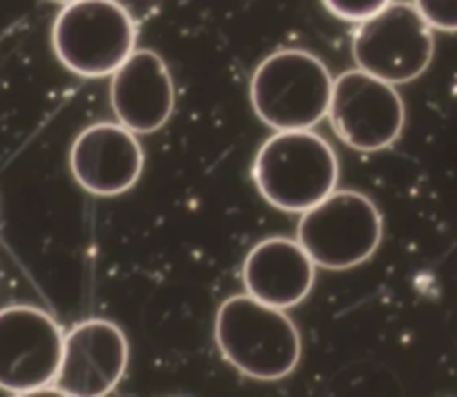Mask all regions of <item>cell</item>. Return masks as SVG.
Returning a JSON list of instances; mask_svg holds the SVG:
<instances>
[{"label":"cell","mask_w":457,"mask_h":397,"mask_svg":"<svg viewBox=\"0 0 457 397\" xmlns=\"http://www.w3.org/2000/svg\"><path fill=\"white\" fill-rule=\"evenodd\" d=\"M253 180L276 209L305 214L337 191V153L312 131L276 132L258 151Z\"/></svg>","instance_id":"7a4b0ae2"},{"label":"cell","mask_w":457,"mask_h":397,"mask_svg":"<svg viewBox=\"0 0 457 397\" xmlns=\"http://www.w3.org/2000/svg\"><path fill=\"white\" fill-rule=\"evenodd\" d=\"M129 366V342L120 325L87 319L74 325L63 342V359L50 391L72 397L108 395Z\"/></svg>","instance_id":"9c48e42d"},{"label":"cell","mask_w":457,"mask_h":397,"mask_svg":"<svg viewBox=\"0 0 457 397\" xmlns=\"http://www.w3.org/2000/svg\"><path fill=\"white\" fill-rule=\"evenodd\" d=\"M359 70L397 86L421 77L435 55L433 30L415 5L388 3L381 14L359 25L353 38Z\"/></svg>","instance_id":"8992f818"},{"label":"cell","mask_w":457,"mask_h":397,"mask_svg":"<svg viewBox=\"0 0 457 397\" xmlns=\"http://www.w3.org/2000/svg\"><path fill=\"white\" fill-rule=\"evenodd\" d=\"M332 74L319 56L303 50H280L256 68L249 86L252 106L267 126L310 131L329 110Z\"/></svg>","instance_id":"3957f363"},{"label":"cell","mask_w":457,"mask_h":397,"mask_svg":"<svg viewBox=\"0 0 457 397\" xmlns=\"http://www.w3.org/2000/svg\"><path fill=\"white\" fill-rule=\"evenodd\" d=\"M65 334L46 310H0V388L16 395L50 391L63 359Z\"/></svg>","instance_id":"52a82bcc"},{"label":"cell","mask_w":457,"mask_h":397,"mask_svg":"<svg viewBox=\"0 0 457 397\" xmlns=\"http://www.w3.org/2000/svg\"><path fill=\"white\" fill-rule=\"evenodd\" d=\"M215 342L228 364L261 382L294 373L301 361V334L280 308L249 294L231 297L215 317Z\"/></svg>","instance_id":"6da1fadb"},{"label":"cell","mask_w":457,"mask_h":397,"mask_svg":"<svg viewBox=\"0 0 457 397\" xmlns=\"http://www.w3.org/2000/svg\"><path fill=\"white\" fill-rule=\"evenodd\" d=\"M415 10L426 21L430 30L457 32V3H437V0H420Z\"/></svg>","instance_id":"4fadbf2b"},{"label":"cell","mask_w":457,"mask_h":397,"mask_svg":"<svg viewBox=\"0 0 457 397\" xmlns=\"http://www.w3.org/2000/svg\"><path fill=\"white\" fill-rule=\"evenodd\" d=\"M325 7H328L334 16H338V19L343 21H361V23H366V21L375 19L377 14H381V12L388 7V3H386V0H361V3L328 0Z\"/></svg>","instance_id":"5bb4252c"},{"label":"cell","mask_w":457,"mask_h":397,"mask_svg":"<svg viewBox=\"0 0 457 397\" xmlns=\"http://www.w3.org/2000/svg\"><path fill=\"white\" fill-rule=\"evenodd\" d=\"M328 117L341 142L354 151L375 153L397 142L406 108L395 86L357 68L334 81Z\"/></svg>","instance_id":"ba28073f"},{"label":"cell","mask_w":457,"mask_h":397,"mask_svg":"<svg viewBox=\"0 0 457 397\" xmlns=\"http://www.w3.org/2000/svg\"><path fill=\"white\" fill-rule=\"evenodd\" d=\"M70 169L86 191L120 196L133 189L142 175V144L121 123H95L74 139Z\"/></svg>","instance_id":"30bf717a"},{"label":"cell","mask_w":457,"mask_h":397,"mask_svg":"<svg viewBox=\"0 0 457 397\" xmlns=\"http://www.w3.org/2000/svg\"><path fill=\"white\" fill-rule=\"evenodd\" d=\"M110 101L121 126L130 132H155L175 110V83L162 56L153 50H135L112 74Z\"/></svg>","instance_id":"8fae6325"},{"label":"cell","mask_w":457,"mask_h":397,"mask_svg":"<svg viewBox=\"0 0 457 397\" xmlns=\"http://www.w3.org/2000/svg\"><path fill=\"white\" fill-rule=\"evenodd\" d=\"M314 267L298 241L267 238L249 251L243 267V281L249 297L285 310L310 294Z\"/></svg>","instance_id":"7c38bea8"},{"label":"cell","mask_w":457,"mask_h":397,"mask_svg":"<svg viewBox=\"0 0 457 397\" xmlns=\"http://www.w3.org/2000/svg\"><path fill=\"white\" fill-rule=\"evenodd\" d=\"M384 233L379 209L359 191H334L305 211L298 242L312 263L325 270H350L377 251Z\"/></svg>","instance_id":"5b68a950"},{"label":"cell","mask_w":457,"mask_h":397,"mask_svg":"<svg viewBox=\"0 0 457 397\" xmlns=\"http://www.w3.org/2000/svg\"><path fill=\"white\" fill-rule=\"evenodd\" d=\"M137 43L133 16L120 3L79 0L56 16L52 46L56 56L79 77L99 79L114 74Z\"/></svg>","instance_id":"277c9868"}]
</instances>
